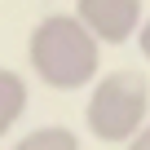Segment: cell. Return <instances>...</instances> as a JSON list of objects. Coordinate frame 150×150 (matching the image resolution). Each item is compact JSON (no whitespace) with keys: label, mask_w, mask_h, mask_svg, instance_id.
Masks as SVG:
<instances>
[{"label":"cell","mask_w":150,"mask_h":150,"mask_svg":"<svg viewBox=\"0 0 150 150\" xmlns=\"http://www.w3.org/2000/svg\"><path fill=\"white\" fill-rule=\"evenodd\" d=\"M27 62L35 80L57 93L93 88V80L102 75V40L88 31L80 13H49L35 22L27 40Z\"/></svg>","instance_id":"cell-1"},{"label":"cell","mask_w":150,"mask_h":150,"mask_svg":"<svg viewBox=\"0 0 150 150\" xmlns=\"http://www.w3.org/2000/svg\"><path fill=\"white\" fill-rule=\"evenodd\" d=\"M84 124L106 146H128L150 124V80L141 71H106L93 80Z\"/></svg>","instance_id":"cell-2"},{"label":"cell","mask_w":150,"mask_h":150,"mask_svg":"<svg viewBox=\"0 0 150 150\" xmlns=\"http://www.w3.org/2000/svg\"><path fill=\"white\" fill-rule=\"evenodd\" d=\"M75 13L102 44H128L146 22V0H75Z\"/></svg>","instance_id":"cell-3"},{"label":"cell","mask_w":150,"mask_h":150,"mask_svg":"<svg viewBox=\"0 0 150 150\" xmlns=\"http://www.w3.org/2000/svg\"><path fill=\"white\" fill-rule=\"evenodd\" d=\"M27 97H31L27 80H22L18 71H5V66H0V137H9L13 124L27 115Z\"/></svg>","instance_id":"cell-4"},{"label":"cell","mask_w":150,"mask_h":150,"mask_svg":"<svg viewBox=\"0 0 150 150\" xmlns=\"http://www.w3.org/2000/svg\"><path fill=\"white\" fill-rule=\"evenodd\" d=\"M9 150H80V137L62 124H49V128H35V132L18 137Z\"/></svg>","instance_id":"cell-5"},{"label":"cell","mask_w":150,"mask_h":150,"mask_svg":"<svg viewBox=\"0 0 150 150\" xmlns=\"http://www.w3.org/2000/svg\"><path fill=\"white\" fill-rule=\"evenodd\" d=\"M137 49H141V57L150 62V18L141 22V31H137Z\"/></svg>","instance_id":"cell-6"},{"label":"cell","mask_w":150,"mask_h":150,"mask_svg":"<svg viewBox=\"0 0 150 150\" xmlns=\"http://www.w3.org/2000/svg\"><path fill=\"white\" fill-rule=\"evenodd\" d=\"M124 150H150V124H146V128H141V132H137V137H132Z\"/></svg>","instance_id":"cell-7"}]
</instances>
